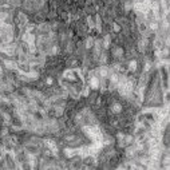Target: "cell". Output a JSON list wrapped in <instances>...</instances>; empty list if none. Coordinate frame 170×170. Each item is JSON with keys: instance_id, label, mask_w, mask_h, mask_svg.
Returning a JSON list of instances; mask_svg holds the SVG:
<instances>
[{"instance_id": "1", "label": "cell", "mask_w": 170, "mask_h": 170, "mask_svg": "<svg viewBox=\"0 0 170 170\" xmlns=\"http://www.w3.org/2000/svg\"><path fill=\"white\" fill-rule=\"evenodd\" d=\"M122 110H123V107H122V105H121L119 102H113L111 106H110V111H111L113 114H115V115L121 114Z\"/></svg>"}, {"instance_id": "2", "label": "cell", "mask_w": 170, "mask_h": 170, "mask_svg": "<svg viewBox=\"0 0 170 170\" xmlns=\"http://www.w3.org/2000/svg\"><path fill=\"white\" fill-rule=\"evenodd\" d=\"M137 67H138V62L135 60V59L129 60V63H127V70H129L130 72H135V71H137Z\"/></svg>"}, {"instance_id": "3", "label": "cell", "mask_w": 170, "mask_h": 170, "mask_svg": "<svg viewBox=\"0 0 170 170\" xmlns=\"http://www.w3.org/2000/svg\"><path fill=\"white\" fill-rule=\"evenodd\" d=\"M113 56H115V58H122L123 56V48L117 46V47L113 50Z\"/></svg>"}, {"instance_id": "4", "label": "cell", "mask_w": 170, "mask_h": 170, "mask_svg": "<svg viewBox=\"0 0 170 170\" xmlns=\"http://www.w3.org/2000/svg\"><path fill=\"white\" fill-rule=\"evenodd\" d=\"M93 46H94V40H93V38H87L85 42V47L87 48V50H90V48H93Z\"/></svg>"}, {"instance_id": "5", "label": "cell", "mask_w": 170, "mask_h": 170, "mask_svg": "<svg viewBox=\"0 0 170 170\" xmlns=\"http://www.w3.org/2000/svg\"><path fill=\"white\" fill-rule=\"evenodd\" d=\"M111 26H113V31H114L115 34H119V32H121V26L117 23V22H114Z\"/></svg>"}]
</instances>
